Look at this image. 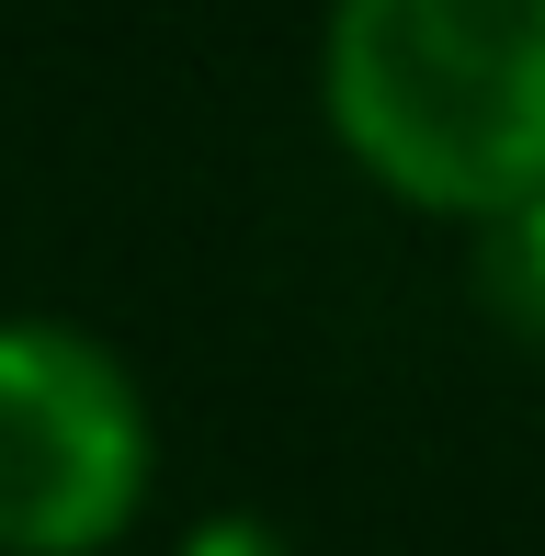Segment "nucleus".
Wrapping results in <instances>:
<instances>
[{
  "instance_id": "nucleus-1",
  "label": "nucleus",
  "mask_w": 545,
  "mask_h": 556,
  "mask_svg": "<svg viewBox=\"0 0 545 556\" xmlns=\"http://www.w3.org/2000/svg\"><path fill=\"white\" fill-rule=\"evenodd\" d=\"M318 114L386 205L466 239L523 216L545 193V0H341Z\"/></svg>"
},
{
  "instance_id": "nucleus-2",
  "label": "nucleus",
  "mask_w": 545,
  "mask_h": 556,
  "mask_svg": "<svg viewBox=\"0 0 545 556\" xmlns=\"http://www.w3.org/2000/svg\"><path fill=\"white\" fill-rule=\"evenodd\" d=\"M160 489L148 375L91 318L0 307V556H103Z\"/></svg>"
},
{
  "instance_id": "nucleus-3",
  "label": "nucleus",
  "mask_w": 545,
  "mask_h": 556,
  "mask_svg": "<svg viewBox=\"0 0 545 556\" xmlns=\"http://www.w3.org/2000/svg\"><path fill=\"white\" fill-rule=\"evenodd\" d=\"M478 307L500 318L511 341H534V352H545V193H534L523 216L478 227Z\"/></svg>"
},
{
  "instance_id": "nucleus-4",
  "label": "nucleus",
  "mask_w": 545,
  "mask_h": 556,
  "mask_svg": "<svg viewBox=\"0 0 545 556\" xmlns=\"http://www.w3.org/2000/svg\"><path fill=\"white\" fill-rule=\"evenodd\" d=\"M170 556H307L284 534L272 511H251V500H228V511H193L182 534H170Z\"/></svg>"
}]
</instances>
